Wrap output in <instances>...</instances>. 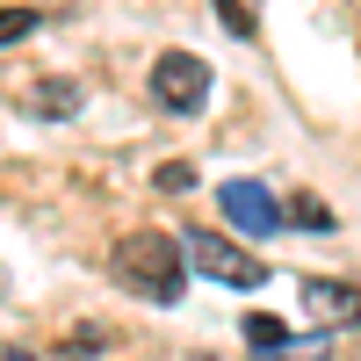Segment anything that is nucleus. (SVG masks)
Listing matches in <instances>:
<instances>
[{
  "label": "nucleus",
  "mask_w": 361,
  "mask_h": 361,
  "mask_svg": "<svg viewBox=\"0 0 361 361\" xmlns=\"http://www.w3.org/2000/svg\"><path fill=\"white\" fill-rule=\"evenodd\" d=\"M109 275L130 296H145V304H173L180 282H188V253H180V238H166V231H130L123 246L109 253Z\"/></svg>",
  "instance_id": "1"
},
{
  "label": "nucleus",
  "mask_w": 361,
  "mask_h": 361,
  "mask_svg": "<svg viewBox=\"0 0 361 361\" xmlns=\"http://www.w3.org/2000/svg\"><path fill=\"white\" fill-rule=\"evenodd\" d=\"M180 246H188V267H195V275L224 282V289H260V282H267V260L238 253L231 238H217V231H188Z\"/></svg>",
  "instance_id": "2"
},
{
  "label": "nucleus",
  "mask_w": 361,
  "mask_h": 361,
  "mask_svg": "<svg viewBox=\"0 0 361 361\" xmlns=\"http://www.w3.org/2000/svg\"><path fill=\"white\" fill-rule=\"evenodd\" d=\"M152 94H159V109H173V116H195V109L209 102V66H202L195 51H159Z\"/></svg>",
  "instance_id": "3"
},
{
  "label": "nucleus",
  "mask_w": 361,
  "mask_h": 361,
  "mask_svg": "<svg viewBox=\"0 0 361 361\" xmlns=\"http://www.w3.org/2000/svg\"><path fill=\"white\" fill-rule=\"evenodd\" d=\"M217 202H224V217L246 231V238H267V231L282 224V202L267 195L260 180H224V188H217Z\"/></svg>",
  "instance_id": "4"
},
{
  "label": "nucleus",
  "mask_w": 361,
  "mask_h": 361,
  "mask_svg": "<svg viewBox=\"0 0 361 361\" xmlns=\"http://www.w3.org/2000/svg\"><path fill=\"white\" fill-rule=\"evenodd\" d=\"M304 304L325 325H354L361 318V282H304Z\"/></svg>",
  "instance_id": "5"
},
{
  "label": "nucleus",
  "mask_w": 361,
  "mask_h": 361,
  "mask_svg": "<svg viewBox=\"0 0 361 361\" xmlns=\"http://www.w3.org/2000/svg\"><path fill=\"white\" fill-rule=\"evenodd\" d=\"M80 80H44L37 87V94H29V109H37V116H80Z\"/></svg>",
  "instance_id": "6"
},
{
  "label": "nucleus",
  "mask_w": 361,
  "mask_h": 361,
  "mask_svg": "<svg viewBox=\"0 0 361 361\" xmlns=\"http://www.w3.org/2000/svg\"><path fill=\"white\" fill-rule=\"evenodd\" d=\"M282 217H289V224H304V231H333V209H325L318 195H289Z\"/></svg>",
  "instance_id": "7"
},
{
  "label": "nucleus",
  "mask_w": 361,
  "mask_h": 361,
  "mask_svg": "<svg viewBox=\"0 0 361 361\" xmlns=\"http://www.w3.org/2000/svg\"><path fill=\"white\" fill-rule=\"evenodd\" d=\"M217 15H224L231 37H253V29H260V0H217Z\"/></svg>",
  "instance_id": "8"
},
{
  "label": "nucleus",
  "mask_w": 361,
  "mask_h": 361,
  "mask_svg": "<svg viewBox=\"0 0 361 361\" xmlns=\"http://www.w3.org/2000/svg\"><path fill=\"white\" fill-rule=\"evenodd\" d=\"M246 340L267 354V347H282V340H289V325H282V318H267V311H253V318H246Z\"/></svg>",
  "instance_id": "9"
},
{
  "label": "nucleus",
  "mask_w": 361,
  "mask_h": 361,
  "mask_svg": "<svg viewBox=\"0 0 361 361\" xmlns=\"http://www.w3.org/2000/svg\"><path fill=\"white\" fill-rule=\"evenodd\" d=\"M37 22H44L37 8H0V44H22L29 29H37Z\"/></svg>",
  "instance_id": "10"
},
{
  "label": "nucleus",
  "mask_w": 361,
  "mask_h": 361,
  "mask_svg": "<svg viewBox=\"0 0 361 361\" xmlns=\"http://www.w3.org/2000/svg\"><path fill=\"white\" fill-rule=\"evenodd\" d=\"M325 354H333V340H304V347H267V361H325Z\"/></svg>",
  "instance_id": "11"
},
{
  "label": "nucleus",
  "mask_w": 361,
  "mask_h": 361,
  "mask_svg": "<svg viewBox=\"0 0 361 361\" xmlns=\"http://www.w3.org/2000/svg\"><path fill=\"white\" fill-rule=\"evenodd\" d=\"M159 188H173V195H180V188H195V166H188V159H173V166H159Z\"/></svg>",
  "instance_id": "12"
},
{
  "label": "nucleus",
  "mask_w": 361,
  "mask_h": 361,
  "mask_svg": "<svg viewBox=\"0 0 361 361\" xmlns=\"http://www.w3.org/2000/svg\"><path fill=\"white\" fill-rule=\"evenodd\" d=\"M8 361H29V354H22V347H8Z\"/></svg>",
  "instance_id": "13"
}]
</instances>
